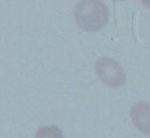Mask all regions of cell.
Returning a JSON list of instances; mask_svg holds the SVG:
<instances>
[{"mask_svg":"<svg viewBox=\"0 0 150 138\" xmlns=\"http://www.w3.org/2000/svg\"><path fill=\"white\" fill-rule=\"evenodd\" d=\"M74 14L78 27L86 32L100 30L108 20V9L102 1H81L76 4Z\"/></svg>","mask_w":150,"mask_h":138,"instance_id":"1","label":"cell"},{"mask_svg":"<svg viewBox=\"0 0 150 138\" xmlns=\"http://www.w3.org/2000/svg\"><path fill=\"white\" fill-rule=\"evenodd\" d=\"M96 71L100 80L109 87L118 88L125 83V74L122 67L108 57H103L97 61Z\"/></svg>","mask_w":150,"mask_h":138,"instance_id":"2","label":"cell"},{"mask_svg":"<svg viewBox=\"0 0 150 138\" xmlns=\"http://www.w3.org/2000/svg\"><path fill=\"white\" fill-rule=\"evenodd\" d=\"M131 117L137 129L145 134H150V104L136 103L131 110Z\"/></svg>","mask_w":150,"mask_h":138,"instance_id":"3","label":"cell"},{"mask_svg":"<svg viewBox=\"0 0 150 138\" xmlns=\"http://www.w3.org/2000/svg\"><path fill=\"white\" fill-rule=\"evenodd\" d=\"M35 138H63V132L57 126H44L37 131Z\"/></svg>","mask_w":150,"mask_h":138,"instance_id":"4","label":"cell"}]
</instances>
